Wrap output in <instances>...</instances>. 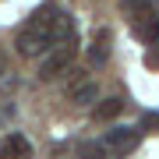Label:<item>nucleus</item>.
Segmentation results:
<instances>
[{
  "label": "nucleus",
  "mask_w": 159,
  "mask_h": 159,
  "mask_svg": "<svg viewBox=\"0 0 159 159\" xmlns=\"http://www.w3.org/2000/svg\"><path fill=\"white\" fill-rule=\"evenodd\" d=\"M50 46H53V39H50V7H46L18 32L14 50H18V57H43Z\"/></svg>",
  "instance_id": "f257e3e1"
},
{
  "label": "nucleus",
  "mask_w": 159,
  "mask_h": 159,
  "mask_svg": "<svg viewBox=\"0 0 159 159\" xmlns=\"http://www.w3.org/2000/svg\"><path fill=\"white\" fill-rule=\"evenodd\" d=\"M74 53H78V39H74V43H57V46H50V53H46V60H43V67H39V78H43V81L60 78V74L71 67Z\"/></svg>",
  "instance_id": "f03ea898"
},
{
  "label": "nucleus",
  "mask_w": 159,
  "mask_h": 159,
  "mask_svg": "<svg viewBox=\"0 0 159 159\" xmlns=\"http://www.w3.org/2000/svg\"><path fill=\"white\" fill-rule=\"evenodd\" d=\"M142 142V131L138 127H110L102 138V148H113V152H134Z\"/></svg>",
  "instance_id": "7ed1b4c3"
},
{
  "label": "nucleus",
  "mask_w": 159,
  "mask_h": 159,
  "mask_svg": "<svg viewBox=\"0 0 159 159\" xmlns=\"http://www.w3.org/2000/svg\"><path fill=\"white\" fill-rule=\"evenodd\" d=\"M110 46H113V32L110 29H96V35H92V43H89V64L92 67H102V64L110 60Z\"/></svg>",
  "instance_id": "20e7f679"
},
{
  "label": "nucleus",
  "mask_w": 159,
  "mask_h": 159,
  "mask_svg": "<svg viewBox=\"0 0 159 159\" xmlns=\"http://www.w3.org/2000/svg\"><path fill=\"white\" fill-rule=\"evenodd\" d=\"M0 159H32V142L18 131L4 134L0 138Z\"/></svg>",
  "instance_id": "39448f33"
},
{
  "label": "nucleus",
  "mask_w": 159,
  "mask_h": 159,
  "mask_svg": "<svg viewBox=\"0 0 159 159\" xmlns=\"http://www.w3.org/2000/svg\"><path fill=\"white\" fill-rule=\"evenodd\" d=\"M67 99L71 102H78V106H85V102H96L99 99V85L92 78H85V74H81V78H74L71 85H67Z\"/></svg>",
  "instance_id": "423d86ee"
},
{
  "label": "nucleus",
  "mask_w": 159,
  "mask_h": 159,
  "mask_svg": "<svg viewBox=\"0 0 159 159\" xmlns=\"http://www.w3.org/2000/svg\"><path fill=\"white\" fill-rule=\"evenodd\" d=\"M120 110H124V99H117V96H113V99H99L96 106H92V117H96L99 124H110Z\"/></svg>",
  "instance_id": "0eeeda50"
},
{
  "label": "nucleus",
  "mask_w": 159,
  "mask_h": 159,
  "mask_svg": "<svg viewBox=\"0 0 159 159\" xmlns=\"http://www.w3.org/2000/svg\"><path fill=\"white\" fill-rule=\"evenodd\" d=\"M134 35H142L148 43H159V14H142V21H134Z\"/></svg>",
  "instance_id": "6e6552de"
},
{
  "label": "nucleus",
  "mask_w": 159,
  "mask_h": 159,
  "mask_svg": "<svg viewBox=\"0 0 159 159\" xmlns=\"http://www.w3.org/2000/svg\"><path fill=\"white\" fill-rule=\"evenodd\" d=\"M120 7H124L131 18H142V14L152 11V0H120Z\"/></svg>",
  "instance_id": "1a4fd4ad"
},
{
  "label": "nucleus",
  "mask_w": 159,
  "mask_h": 159,
  "mask_svg": "<svg viewBox=\"0 0 159 159\" xmlns=\"http://www.w3.org/2000/svg\"><path fill=\"white\" fill-rule=\"evenodd\" d=\"M138 131H159V113H156V110L142 117V127H138Z\"/></svg>",
  "instance_id": "9d476101"
},
{
  "label": "nucleus",
  "mask_w": 159,
  "mask_h": 159,
  "mask_svg": "<svg viewBox=\"0 0 159 159\" xmlns=\"http://www.w3.org/2000/svg\"><path fill=\"white\" fill-rule=\"evenodd\" d=\"M81 159H102V145H81Z\"/></svg>",
  "instance_id": "9b49d317"
},
{
  "label": "nucleus",
  "mask_w": 159,
  "mask_h": 159,
  "mask_svg": "<svg viewBox=\"0 0 159 159\" xmlns=\"http://www.w3.org/2000/svg\"><path fill=\"white\" fill-rule=\"evenodd\" d=\"M145 64H148V67H159V43H152V50H148Z\"/></svg>",
  "instance_id": "f8f14e48"
}]
</instances>
